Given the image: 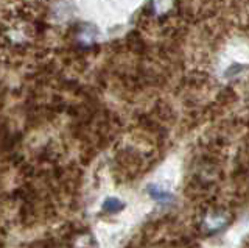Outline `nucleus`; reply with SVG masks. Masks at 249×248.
<instances>
[{
	"label": "nucleus",
	"mask_w": 249,
	"mask_h": 248,
	"mask_svg": "<svg viewBox=\"0 0 249 248\" xmlns=\"http://www.w3.org/2000/svg\"><path fill=\"white\" fill-rule=\"evenodd\" d=\"M153 11L156 14H165L171 10L173 6V0H153Z\"/></svg>",
	"instance_id": "nucleus-1"
}]
</instances>
